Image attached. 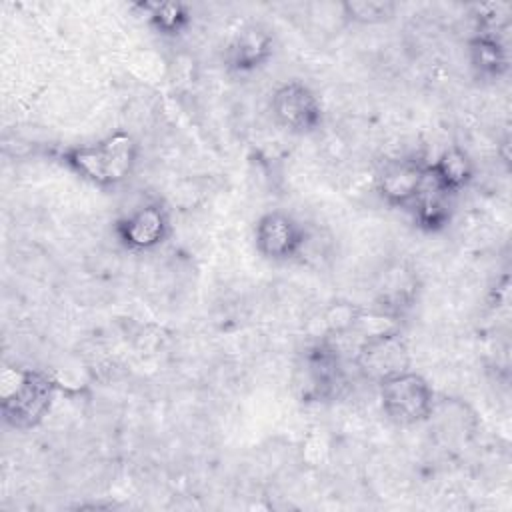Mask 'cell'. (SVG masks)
Segmentation results:
<instances>
[{"instance_id":"cell-1","label":"cell","mask_w":512,"mask_h":512,"mask_svg":"<svg viewBox=\"0 0 512 512\" xmlns=\"http://www.w3.org/2000/svg\"><path fill=\"white\" fill-rule=\"evenodd\" d=\"M138 152V144L130 134L114 132L102 140L62 150L60 162L94 186L114 188L132 176Z\"/></svg>"},{"instance_id":"cell-2","label":"cell","mask_w":512,"mask_h":512,"mask_svg":"<svg viewBox=\"0 0 512 512\" xmlns=\"http://www.w3.org/2000/svg\"><path fill=\"white\" fill-rule=\"evenodd\" d=\"M56 382L34 368H6L2 374V416L18 430L42 422L54 402Z\"/></svg>"},{"instance_id":"cell-3","label":"cell","mask_w":512,"mask_h":512,"mask_svg":"<svg viewBox=\"0 0 512 512\" xmlns=\"http://www.w3.org/2000/svg\"><path fill=\"white\" fill-rule=\"evenodd\" d=\"M378 392L384 414L400 426L418 424L432 414L434 390L424 376L410 368L380 380Z\"/></svg>"},{"instance_id":"cell-4","label":"cell","mask_w":512,"mask_h":512,"mask_svg":"<svg viewBox=\"0 0 512 512\" xmlns=\"http://www.w3.org/2000/svg\"><path fill=\"white\" fill-rule=\"evenodd\" d=\"M274 120L292 134H310L322 124V104L318 96L298 80L280 84L270 100Z\"/></svg>"},{"instance_id":"cell-5","label":"cell","mask_w":512,"mask_h":512,"mask_svg":"<svg viewBox=\"0 0 512 512\" xmlns=\"http://www.w3.org/2000/svg\"><path fill=\"white\" fill-rule=\"evenodd\" d=\"M306 228L292 214L282 210L266 212L254 228V244L260 256L272 262H288L304 250Z\"/></svg>"},{"instance_id":"cell-6","label":"cell","mask_w":512,"mask_h":512,"mask_svg":"<svg viewBox=\"0 0 512 512\" xmlns=\"http://www.w3.org/2000/svg\"><path fill=\"white\" fill-rule=\"evenodd\" d=\"M116 236L122 246L134 252L160 246L170 234V216L158 202L142 204L124 214L116 226Z\"/></svg>"},{"instance_id":"cell-7","label":"cell","mask_w":512,"mask_h":512,"mask_svg":"<svg viewBox=\"0 0 512 512\" xmlns=\"http://www.w3.org/2000/svg\"><path fill=\"white\" fill-rule=\"evenodd\" d=\"M358 368L370 380H384L408 368V348L398 330L370 334L358 348Z\"/></svg>"},{"instance_id":"cell-8","label":"cell","mask_w":512,"mask_h":512,"mask_svg":"<svg viewBox=\"0 0 512 512\" xmlns=\"http://www.w3.org/2000/svg\"><path fill=\"white\" fill-rule=\"evenodd\" d=\"M302 374L304 398L324 400L336 394L342 384V364L338 350L326 342H316L304 350L302 364L298 366Z\"/></svg>"},{"instance_id":"cell-9","label":"cell","mask_w":512,"mask_h":512,"mask_svg":"<svg viewBox=\"0 0 512 512\" xmlns=\"http://www.w3.org/2000/svg\"><path fill=\"white\" fill-rule=\"evenodd\" d=\"M426 180V164L420 160L400 158L382 166L376 176V190L380 198L392 206L408 210L420 194Z\"/></svg>"},{"instance_id":"cell-10","label":"cell","mask_w":512,"mask_h":512,"mask_svg":"<svg viewBox=\"0 0 512 512\" xmlns=\"http://www.w3.org/2000/svg\"><path fill=\"white\" fill-rule=\"evenodd\" d=\"M272 56H274L272 34L258 24H250L234 34V38L226 44L222 58L228 70L246 74L266 66Z\"/></svg>"},{"instance_id":"cell-11","label":"cell","mask_w":512,"mask_h":512,"mask_svg":"<svg viewBox=\"0 0 512 512\" xmlns=\"http://www.w3.org/2000/svg\"><path fill=\"white\" fill-rule=\"evenodd\" d=\"M408 212L412 214L414 224L424 232H440L452 218V196L430 180L428 168L424 186L416 200L410 204Z\"/></svg>"},{"instance_id":"cell-12","label":"cell","mask_w":512,"mask_h":512,"mask_svg":"<svg viewBox=\"0 0 512 512\" xmlns=\"http://www.w3.org/2000/svg\"><path fill=\"white\" fill-rule=\"evenodd\" d=\"M426 168L430 180L450 196L462 192L474 176L470 156L458 146H450L444 152H440L436 160L426 164Z\"/></svg>"},{"instance_id":"cell-13","label":"cell","mask_w":512,"mask_h":512,"mask_svg":"<svg viewBox=\"0 0 512 512\" xmlns=\"http://www.w3.org/2000/svg\"><path fill=\"white\" fill-rule=\"evenodd\" d=\"M470 60L480 76L500 78L508 68V52L496 32L478 30L470 40Z\"/></svg>"},{"instance_id":"cell-14","label":"cell","mask_w":512,"mask_h":512,"mask_svg":"<svg viewBox=\"0 0 512 512\" xmlns=\"http://www.w3.org/2000/svg\"><path fill=\"white\" fill-rule=\"evenodd\" d=\"M140 8L144 10L150 26L164 36L184 32L192 20L190 10L180 2H144Z\"/></svg>"},{"instance_id":"cell-15","label":"cell","mask_w":512,"mask_h":512,"mask_svg":"<svg viewBox=\"0 0 512 512\" xmlns=\"http://www.w3.org/2000/svg\"><path fill=\"white\" fill-rule=\"evenodd\" d=\"M344 16L358 24H380L394 16L396 4L378 2V0H356L342 4Z\"/></svg>"}]
</instances>
